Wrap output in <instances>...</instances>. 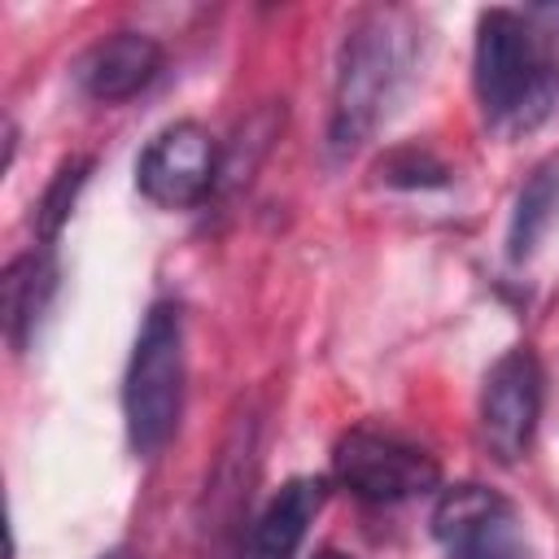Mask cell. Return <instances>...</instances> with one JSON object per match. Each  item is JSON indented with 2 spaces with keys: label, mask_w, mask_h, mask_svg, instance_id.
Listing matches in <instances>:
<instances>
[{
  "label": "cell",
  "mask_w": 559,
  "mask_h": 559,
  "mask_svg": "<svg viewBox=\"0 0 559 559\" xmlns=\"http://www.w3.org/2000/svg\"><path fill=\"white\" fill-rule=\"evenodd\" d=\"M323 498H328V485L319 476H293L288 485H280L249 533L245 559H293L297 546L306 542V528L314 524Z\"/></svg>",
  "instance_id": "9"
},
{
  "label": "cell",
  "mask_w": 559,
  "mask_h": 559,
  "mask_svg": "<svg viewBox=\"0 0 559 559\" xmlns=\"http://www.w3.org/2000/svg\"><path fill=\"white\" fill-rule=\"evenodd\" d=\"M384 183H402V188H428V183H445V166L432 162L419 148H402L393 157H384Z\"/></svg>",
  "instance_id": "13"
},
{
  "label": "cell",
  "mask_w": 559,
  "mask_h": 559,
  "mask_svg": "<svg viewBox=\"0 0 559 559\" xmlns=\"http://www.w3.org/2000/svg\"><path fill=\"white\" fill-rule=\"evenodd\" d=\"M100 559H131L127 550H109V555H100Z\"/></svg>",
  "instance_id": "15"
},
{
  "label": "cell",
  "mask_w": 559,
  "mask_h": 559,
  "mask_svg": "<svg viewBox=\"0 0 559 559\" xmlns=\"http://www.w3.org/2000/svg\"><path fill=\"white\" fill-rule=\"evenodd\" d=\"M542 415V362L533 349L502 354L480 389V441L498 463H515Z\"/></svg>",
  "instance_id": "7"
},
{
  "label": "cell",
  "mask_w": 559,
  "mask_h": 559,
  "mask_svg": "<svg viewBox=\"0 0 559 559\" xmlns=\"http://www.w3.org/2000/svg\"><path fill=\"white\" fill-rule=\"evenodd\" d=\"M314 559H349V555H336V550H319Z\"/></svg>",
  "instance_id": "14"
},
{
  "label": "cell",
  "mask_w": 559,
  "mask_h": 559,
  "mask_svg": "<svg viewBox=\"0 0 559 559\" xmlns=\"http://www.w3.org/2000/svg\"><path fill=\"white\" fill-rule=\"evenodd\" d=\"M411 35L415 31L402 9H371L349 26L332 92V153H354L380 127L411 74Z\"/></svg>",
  "instance_id": "1"
},
{
  "label": "cell",
  "mask_w": 559,
  "mask_h": 559,
  "mask_svg": "<svg viewBox=\"0 0 559 559\" xmlns=\"http://www.w3.org/2000/svg\"><path fill=\"white\" fill-rule=\"evenodd\" d=\"M135 183L153 205L183 210L214 192L218 183V144L201 122H170L148 140L135 162Z\"/></svg>",
  "instance_id": "6"
},
{
  "label": "cell",
  "mask_w": 559,
  "mask_h": 559,
  "mask_svg": "<svg viewBox=\"0 0 559 559\" xmlns=\"http://www.w3.org/2000/svg\"><path fill=\"white\" fill-rule=\"evenodd\" d=\"M432 533L445 559H533L515 507L485 485H454L437 498Z\"/></svg>",
  "instance_id": "5"
},
{
  "label": "cell",
  "mask_w": 559,
  "mask_h": 559,
  "mask_svg": "<svg viewBox=\"0 0 559 559\" xmlns=\"http://www.w3.org/2000/svg\"><path fill=\"white\" fill-rule=\"evenodd\" d=\"M162 44L144 31H118L100 44H92L83 57H79V87L92 96V100H127L135 92H144L157 70H162Z\"/></svg>",
  "instance_id": "8"
},
{
  "label": "cell",
  "mask_w": 559,
  "mask_h": 559,
  "mask_svg": "<svg viewBox=\"0 0 559 559\" xmlns=\"http://www.w3.org/2000/svg\"><path fill=\"white\" fill-rule=\"evenodd\" d=\"M52 288H57V266H52V253H44V249H31L4 266L0 297H4V332L13 345H26Z\"/></svg>",
  "instance_id": "10"
},
{
  "label": "cell",
  "mask_w": 559,
  "mask_h": 559,
  "mask_svg": "<svg viewBox=\"0 0 559 559\" xmlns=\"http://www.w3.org/2000/svg\"><path fill=\"white\" fill-rule=\"evenodd\" d=\"M559 218V170L542 166L515 197L511 210V231H507V253L511 262L533 258V249L542 245V236L550 231V223Z\"/></svg>",
  "instance_id": "11"
},
{
  "label": "cell",
  "mask_w": 559,
  "mask_h": 559,
  "mask_svg": "<svg viewBox=\"0 0 559 559\" xmlns=\"http://www.w3.org/2000/svg\"><path fill=\"white\" fill-rule=\"evenodd\" d=\"M179 411H183V319L179 306L157 301L144 314L122 380V415H127L131 450L144 459L162 454L179 428Z\"/></svg>",
  "instance_id": "3"
},
{
  "label": "cell",
  "mask_w": 559,
  "mask_h": 559,
  "mask_svg": "<svg viewBox=\"0 0 559 559\" xmlns=\"http://www.w3.org/2000/svg\"><path fill=\"white\" fill-rule=\"evenodd\" d=\"M87 170H92V157H70V162L52 175V183H48V192H44V201H39V236H44V240H52V236L61 231V223L70 218V205H74V197H79Z\"/></svg>",
  "instance_id": "12"
},
{
  "label": "cell",
  "mask_w": 559,
  "mask_h": 559,
  "mask_svg": "<svg viewBox=\"0 0 559 559\" xmlns=\"http://www.w3.org/2000/svg\"><path fill=\"white\" fill-rule=\"evenodd\" d=\"M476 96L485 118L511 131L542 122L559 100V66L511 9H489L476 22Z\"/></svg>",
  "instance_id": "2"
},
{
  "label": "cell",
  "mask_w": 559,
  "mask_h": 559,
  "mask_svg": "<svg viewBox=\"0 0 559 559\" xmlns=\"http://www.w3.org/2000/svg\"><path fill=\"white\" fill-rule=\"evenodd\" d=\"M332 472L362 502H406L415 493L437 489L441 480L437 459L428 450L376 428L345 432L332 450Z\"/></svg>",
  "instance_id": "4"
}]
</instances>
